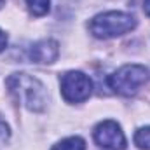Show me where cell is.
Returning <instances> with one entry per match:
<instances>
[{
    "label": "cell",
    "instance_id": "8",
    "mask_svg": "<svg viewBox=\"0 0 150 150\" xmlns=\"http://www.w3.org/2000/svg\"><path fill=\"white\" fill-rule=\"evenodd\" d=\"M28 9L33 16H44L49 12L51 7V0H26Z\"/></svg>",
    "mask_w": 150,
    "mask_h": 150
},
{
    "label": "cell",
    "instance_id": "3",
    "mask_svg": "<svg viewBox=\"0 0 150 150\" xmlns=\"http://www.w3.org/2000/svg\"><path fill=\"white\" fill-rule=\"evenodd\" d=\"M149 75V70L143 65H124L108 77V86L117 94L133 96L143 84H147Z\"/></svg>",
    "mask_w": 150,
    "mask_h": 150
},
{
    "label": "cell",
    "instance_id": "2",
    "mask_svg": "<svg viewBox=\"0 0 150 150\" xmlns=\"http://www.w3.org/2000/svg\"><path fill=\"white\" fill-rule=\"evenodd\" d=\"M136 28V18L129 12L108 11L94 16L89 21V30L96 38H113L120 37Z\"/></svg>",
    "mask_w": 150,
    "mask_h": 150
},
{
    "label": "cell",
    "instance_id": "12",
    "mask_svg": "<svg viewBox=\"0 0 150 150\" xmlns=\"http://www.w3.org/2000/svg\"><path fill=\"white\" fill-rule=\"evenodd\" d=\"M143 11H145V14L150 18V0H145L143 2Z\"/></svg>",
    "mask_w": 150,
    "mask_h": 150
},
{
    "label": "cell",
    "instance_id": "5",
    "mask_svg": "<svg viewBox=\"0 0 150 150\" xmlns=\"http://www.w3.org/2000/svg\"><path fill=\"white\" fill-rule=\"evenodd\" d=\"M94 142L107 150L126 149V136L115 120H103L94 127Z\"/></svg>",
    "mask_w": 150,
    "mask_h": 150
},
{
    "label": "cell",
    "instance_id": "11",
    "mask_svg": "<svg viewBox=\"0 0 150 150\" xmlns=\"http://www.w3.org/2000/svg\"><path fill=\"white\" fill-rule=\"evenodd\" d=\"M5 45H7V35L0 30V52L5 49Z\"/></svg>",
    "mask_w": 150,
    "mask_h": 150
},
{
    "label": "cell",
    "instance_id": "1",
    "mask_svg": "<svg viewBox=\"0 0 150 150\" xmlns=\"http://www.w3.org/2000/svg\"><path fill=\"white\" fill-rule=\"evenodd\" d=\"M5 86L12 98L32 112H42L47 105V91L45 86L28 74H12Z\"/></svg>",
    "mask_w": 150,
    "mask_h": 150
},
{
    "label": "cell",
    "instance_id": "7",
    "mask_svg": "<svg viewBox=\"0 0 150 150\" xmlns=\"http://www.w3.org/2000/svg\"><path fill=\"white\" fill-rule=\"evenodd\" d=\"M51 150H86V142L80 136H70L56 143Z\"/></svg>",
    "mask_w": 150,
    "mask_h": 150
},
{
    "label": "cell",
    "instance_id": "6",
    "mask_svg": "<svg viewBox=\"0 0 150 150\" xmlns=\"http://www.w3.org/2000/svg\"><path fill=\"white\" fill-rule=\"evenodd\" d=\"M58 56H59V45L52 38H44L37 44H33L30 49V58L40 65L54 63Z\"/></svg>",
    "mask_w": 150,
    "mask_h": 150
},
{
    "label": "cell",
    "instance_id": "10",
    "mask_svg": "<svg viewBox=\"0 0 150 150\" xmlns=\"http://www.w3.org/2000/svg\"><path fill=\"white\" fill-rule=\"evenodd\" d=\"M11 136V131H9V126L4 119H0V143H5Z\"/></svg>",
    "mask_w": 150,
    "mask_h": 150
},
{
    "label": "cell",
    "instance_id": "13",
    "mask_svg": "<svg viewBox=\"0 0 150 150\" xmlns=\"http://www.w3.org/2000/svg\"><path fill=\"white\" fill-rule=\"evenodd\" d=\"M2 5H4V0H0V7H2Z\"/></svg>",
    "mask_w": 150,
    "mask_h": 150
},
{
    "label": "cell",
    "instance_id": "4",
    "mask_svg": "<svg viewBox=\"0 0 150 150\" xmlns=\"http://www.w3.org/2000/svg\"><path fill=\"white\" fill-rule=\"evenodd\" d=\"M61 84V94L65 101L68 103H82L86 101L93 93V82L91 79L82 72H67L59 79Z\"/></svg>",
    "mask_w": 150,
    "mask_h": 150
},
{
    "label": "cell",
    "instance_id": "9",
    "mask_svg": "<svg viewBox=\"0 0 150 150\" xmlns=\"http://www.w3.org/2000/svg\"><path fill=\"white\" fill-rule=\"evenodd\" d=\"M134 143L143 150H150V126L140 127L134 133Z\"/></svg>",
    "mask_w": 150,
    "mask_h": 150
}]
</instances>
